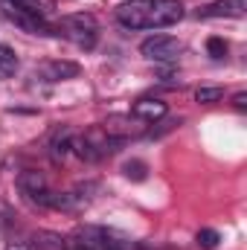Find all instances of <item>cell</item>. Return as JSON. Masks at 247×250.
I'll return each mask as SVG.
<instances>
[{
  "mask_svg": "<svg viewBox=\"0 0 247 250\" xmlns=\"http://www.w3.org/2000/svg\"><path fill=\"white\" fill-rule=\"evenodd\" d=\"M181 0H125L117 6V21L125 29H166L184 21Z\"/></svg>",
  "mask_w": 247,
  "mask_h": 250,
  "instance_id": "cell-1",
  "label": "cell"
},
{
  "mask_svg": "<svg viewBox=\"0 0 247 250\" xmlns=\"http://www.w3.org/2000/svg\"><path fill=\"white\" fill-rule=\"evenodd\" d=\"M56 29H59V35H64L67 41H73V44L82 47V50H93V47H96V38H99L96 21H93L90 15H84V12L62 18V23H59Z\"/></svg>",
  "mask_w": 247,
  "mask_h": 250,
  "instance_id": "cell-2",
  "label": "cell"
},
{
  "mask_svg": "<svg viewBox=\"0 0 247 250\" xmlns=\"http://www.w3.org/2000/svg\"><path fill=\"white\" fill-rule=\"evenodd\" d=\"M3 15H6V21H12L18 29H23V32H29V35H59L56 26L47 23V18H41V15H35V12H26V9H21V6H15V3H6V0H3Z\"/></svg>",
  "mask_w": 247,
  "mask_h": 250,
  "instance_id": "cell-3",
  "label": "cell"
},
{
  "mask_svg": "<svg viewBox=\"0 0 247 250\" xmlns=\"http://www.w3.org/2000/svg\"><path fill=\"white\" fill-rule=\"evenodd\" d=\"M140 53L148 59V62H160V64H169L175 62L181 53H184V44L172 35H151L140 44Z\"/></svg>",
  "mask_w": 247,
  "mask_h": 250,
  "instance_id": "cell-4",
  "label": "cell"
},
{
  "mask_svg": "<svg viewBox=\"0 0 247 250\" xmlns=\"http://www.w3.org/2000/svg\"><path fill=\"white\" fill-rule=\"evenodd\" d=\"M79 239V245L84 250H123V245L114 239V233H108L105 227H93V224H84L73 233Z\"/></svg>",
  "mask_w": 247,
  "mask_h": 250,
  "instance_id": "cell-5",
  "label": "cell"
},
{
  "mask_svg": "<svg viewBox=\"0 0 247 250\" xmlns=\"http://www.w3.org/2000/svg\"><path fill=\"white\" fill-rule=\"evenodd\" d=\"M247 0H215L198 9L201 21H215V18H245Z\"/></svg>",
  "mask_w": 247,
  "mask_h": 250,
  "instance_id": "cell-6",
  "label": "cell"
},
{
  "mask_svg": "<svg viewBox=\"0 0 247 250\" xmlns=\"http://www.w3.org/2000/svg\"><path fill=\"white\" fill-rule=\"evenodd\" d=\"M82 73V67L76 62H44L35 67V79H41V82H67V79H76Z\"/></svg>",
  "mask_w": 247,
  "mask_h": 250,
  "instance_id": "cell-7",
  "label": "cell"
},
{
  "mask_svg": "<svg viewBox=\"0 0 247 250\" xmlns=\"http://www.w3.org/2000/svg\"><path fill=\"white\" fill-rule=\"evenodd\" d=\"M18 189H21V195H23L26 201L38 204V207H41V198L50 192L47 181H44V175L35 172V169H23V172L18 175Z\"/></svg>",
  "mask_w": 247,
  "mask_h": 250,
  "instance_id": "cell-8",
  "label": "cell"
},
{
  "mask_svg": "<svg viewBox=\"0 0 247 250\" xmlns=\"http://www.w3.org/2000/svg\"><path fill=\"white\" fill-rule=\"evenodd\" d=\"M32 245L38 250H73L76 239L73 236H62V233H53V230H38L32 236Z\"/></svg>",
  "mask_w": 247,
  "mask_h": 250,
  "instance_id": "cell-9",
  "label": "cell"
},
{
  "mask_svg": "<svg viewBox=\"0 0 247 250\" xmlns=\"http://www.w3.org/2000/svg\"><path fill=\"white\" fill-rule=\"evenodd\" d=\"M131 117H137L143 123H157V120L166 117V102H160V99H140V102H134Z\"/></svg>",
  "mask_w": 247,
  "mask_h": 250,
  "instance_id": "cell-10",
  "label": "cell"
},
{
  "mask_svg": "<svg viewBox=\"0 0 247 250\" xmlns=\"http://www.w3.org/2000/svg\"><path fill=\"white\" fill-rule=\"evenodd\" d=\"M73 128H67V125H62V128H56L53 131V137H50V154H53V160H64L67 154H70V148H73Z\"/></svg>",
  "mask_w": 247,
  "mask_h": 250,
  "instance_id": "cell-11",
  "label": "cell"
},
{
  "mask_svg": "<svg viewBox=\"0 0 247 250\" xmlns=\"http://www.w3.org/2000/svg\"><path fill=\"white\" fill-rule=\"evenodd\" d=\"M18 56H15V50L12 47H6V44H0V79H12L15 73H18Z\"/></svg>",
  "mask_w": 247,
  "mask_h": 250,
  "instance_id": "cell-12",
  "label": "cell"
},
{
  "mask_svg": "<svg viewBox=\"0 0 247 250\" xmlns=\"http://www.w3.org/2000/svg\"><path fill=\"white\" fill-rule=\"evenodd\" d=\"M6 3H15V6H21V9H26V12H35V15H41V18H47V15L56 9L53 0H6Z\"/></svg>",
  "mask_w": 247,
  "mask_h": 250,
  "instance_id": "cell-13",
  "label": "cell"
},
{
  "mask_svg": "<svg viewBox=\"0 0 247 250\" xmlns=\"http://www.w3.org/2000/svg\"><path fill=\"white\" fill-rule=\"evenodd\" d=\"M195 99L201 105H215V102L224 99V87H198L195 90Z\"/></svg>",
  "mask_w": 247,
  "mask_h": 250,
  "instance_id": "cell-14",
  "label": "cell"
},
{
  "mask_svg": "<svg viewBox=\"0 0 247 250\" xmlns=\"http://www.w3.org/2000/svg\"><path fill=\"white\" fill-rule=\"evenodd\" d=\"M123 172H125L128 181H145V178H148V166H145L143 160H128L123 166Z\"/></svg>",
  "mask_w": 247,
  "mask_h": 250,
  "instance_id": "cell-15",
  "label": "cell"
},
{
  "mask_svg": "<svg viewBox=\"0 0 247 250\" xmlns=\"http://www.w3.org/2000/svg\"><path fill=\"white\" fill-rule=\"evenodd\" d=\"M221 242V236L215 233V230H198V248L204 250H212L215 245Z\"/></svg>",
  "mask_w": 247,
  "mask_h": 250,
  "instance_id": "cell-16",
  "label": "cell"
},
{
  "mask_svg": "<svg viewBox=\"0 0 247 250\" xmlns=\"http://www.w3.org/2000/svg\"><path fill=\"white\" fill-rule=\"evenodd\" d=\"M206 50H209V56H212V59H224L230 47H227V41H224V38H209V41H206Z\"/></svg>",
  "mask_w": 247,
  "mask_h": 250,
  "instance_id": "cell-17",
  "label": "cell"
},
{
  "mask_svg": "<svg viewBox=\"0 0 247 250\" xmlns=\"http://www.w3.org/2000/svg\"><path fill=\"white\" fill-rule=\"evenodd\" d=\"M233 108H236L239 114H245V111H247V93H245V90H239V93L233 96Z\"/></svg>",
  "mask_w": 247,
  "mask_h": 250,
  "instance_id": "cell-18",
  "label": "cell"
},
{
  "mask_svg": "<svg viewBox=\"0 0 247 250\" xmlns=\"http://www.w3.org/2000/svg\"><path fill=\"white\" fill-rule=\"evenodd\" d=\"M6 250H32V248H29V245H23V242H9Z\"/></svg>",
  "mask_w": 247,
  "mask_h": 250,
  "instance_id": "cell-19",
  "label": "cell"
}]
</instances>
